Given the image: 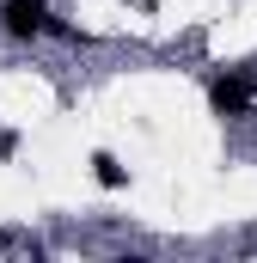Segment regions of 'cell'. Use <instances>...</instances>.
Listing matches in <instances>:
<instances>
[{
  "label": "cell",
  "mask_w": 257,
  "mask_h": 263,
  "mask_svg": "<svg viewBox=\"0 0 257 263\" xmlns=\"http://www.w3.org/2000/svg\"><path fill=\"white\" fill-rule=\"evenodd\" d=\"M49 0H0V31L12 37V43H37V37H49Z\"/></svg>",
  "instance_id": "cell-2"
},
{
  "label": "cell",
  "mask_w": 257,
  "mask_h": 263,
  "mask_svg": "<svg viewBox=\"0 0 257 263\" xmlns=\"http://www.w3.org/2000/svg\"><path fill=\"white\" fill-rule=\"evenodd\" d=\"M251 245H257V227H251Z\"/></svg>",
  "instance_id": "cell-4"
},
{
  "label": "cell",
  "mask_w": 257,
  "mask_h": 263,
  "mask_svg": "<svg viewBox=\"0 0 257 263\" xmlns=\"http://www.w3.org/2000/svg\"><path fill=\"white\" fill-rule=\"evenodd\" d=\"M92 178H98V190H123L128 184V165L117 153H92Z\"/></svg>",
  "instance_id": "cell-3"
},
{
  "label": "cell",
  "mask_w": 257,
  "mask_h": 263,
  "mask_svg": "<svg viewBox=\"0 0 257 263\" xmlns=\"http://www.w3.org/2000/svg\"><path fill=\"white\" fill-rule=\"evenodd\" d=\"M251 98H257V73L251 67H227V73L208 80V104H214V117H227V123H245V117H251Z\"/></svg>",
  "instance_id": "cell-1"
}]
</instances>
